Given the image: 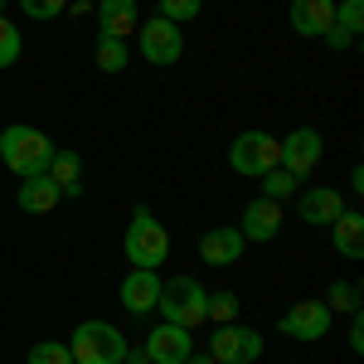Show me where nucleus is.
Listing matches in <instances>:
<instances>
[{
	"mask_svg": "<svg viewBox=\"0 0 364 364\" xmlns=\"http://www.w3.org/2000/svg\"><path fill=\"white\" fill-rule=\"evenodd\" d=\"M54 141L44 136L39 127H25V122H15V127H5L0 132V161H5V170L10 175H44L49 170V161H54Z\"/></svg>",
	"mask_w": 364,
	"mask_h": 364,
	"instance_id": "nucleus-1",
	"label": "nucleus"
},
{
	"mask_svg": "<svg viewBox=\"0 0 364 364\" xmlns=\"http://www.w3.org/2000/svg\"><path fill=\"white\" fill-rule=\"evenodd\" d=\"M156 311L166 316L170 326H185V331H199L204 321H209V291H204V282L199 277H170L161 282V301Z\"/></svg>",
	"mask_w": 364,
	"mask_h": 364,
	"instance_id": "nucleus-2",
	"label": "nucleus"
},
{
	"mask_svg": "<svg viewBox=\"0 0 364 364\" xmlns=\"http://www.w3.org/2000/svg\"><path fill=\"white\" fill-rule=\"evenodd\" d=\"M68 355H73V364H122L127 360V336L112 321H83L68 340Z\"/></svg>",
	"mask_w": 364,
	"mask_h": 364,
	"instance_id": "nucleus-3",
	"label": "nucleus"
},
{
	"mask_svg": "<svg viewBox=\"0 0 364 364\" xmlns=\"http://www.w3.org/2000/svg\"><path fill=\"white\" fill-rule=\"evenodd\" d=\"M122 252H127V262H132V267H161V262L170 257L166 224H156V214H151V209H136V219H132L127 238H122Z\"/></svg>",
	"mask_w": 364,
	"mask_h": 364,
	"instance_id": "nucleus-4",
	"label": "nucleus"
},
{
	"mask_svg": "<svg viewBox=\"0 0 364 364\" xmlns=\"http://www.w3.org/2000/svg\"><path fill=\"white\" fill-rule=\"evenodd\" d=\"M277 156H282L277 136H272V132H262V127L238 132V136H233V146H228V166L238 170L243 180H257V175L277 170Z\"/></svg>",
	"mask_w": 364,
	"mask_h": 364,
	"instance_id": "nucleus-5",
	"label": "nucleus"
},
{
	"mask_svg": "<svg viewBox=\"0 0 364 364\" xmlns=\"http://www.w3.org/2000/svg\"><path fill=\"white\" fill-rule=\"evenodd\" d=\"M282 156L277 166L291 175V180H306L311 170L321 166V156H326V141H321V132L316 127H296V132H287V136H277Z\"/></svg>",
	"mask_w": 364,
	"mask_h": 364,
	"instance_id": "nucleus-6",
	"label": "nucleus"
},
{
	"mask_svg": "<svg viewBox=\"0 0 364 364\" xmlns=\"http://www.w3.org/2000/svg\"><path fill=\"white\" fill-rule=\"evenodd\" d=\"M141 58L151 63V68H170V63H180V54H185V34H180V25H170V20H141Z\"/></svg>",
	"mask_w": 364,
	"mask_h": 364,
	"instance_id": "nucleus-7",
	"label": "nucleus"
},
{
	"mask_svg": "<svg viewBox=\"0 0 364 364\" xmlns=\"http://www.w3.org/2000/svg\"><path fill=\"white\" fill-rule=\"evenodd\" d=\"M204 355H209L214 364H252L257 355H262V336L248 331V326H238V321H228V326L214 331V340H209Z\"/></svg>",
	"mask_w": 364,
	"mask_h": 364,
	"instance_id": "nucleus-8",
	"label": "nucleus"
},
{
	"mask_svg": "<svg viewBox=\"0 0 364 364\" xmlns=\"http://www.w3.org/2000/svg\"><path fill=\"white\" fill-rule=\"evenodd\" d=\"M331 326H336V311L326 306V301H296V306L277 321V331L287 340H306V345L311 340H326Z\"/></svg>",
	"mask_w": 364,
	"mask_h": 364,
	"instance_id": "nucleus-9",
	"label": "nucleus"
},
{
	"mask_svg": "<svg viewBox=\"0 0 364 364\" xmlns=\"http://www.w3.org/2000/svg\"><path fill=\"white\" fill-rule=\"evenodd\" d=\"M122 311L127 316H151L156 301H161V272L156 267H132L127 277H122Z\"/></svg>",
	"mask_w": 364,
	"mask_h": 364,
	"instance_id": "nucleus-10",
	"label": "nucleus"
},
{
	"mask_svg": "<svg viewBox=\"0 0 364 364\" xmlns=\"http://www.w3.org/2000/svg\"><path fill=\"white\" fill-rule=\"evenodd\" d=\"M146 360L151 364H180L185 355H195V331H185V326H170V321H161L151 336H146Z\"/></svg>",
	"mask_w": 364,
	"mask_h": 364,
	"instance_id": "nucleus-11",
	"label": "nucleus"
},
{
	"mask_svg": "<svg viewBox=\"0 0 364 364\" xmlns=\"http://www.w3.org/2000/svg\"><path fill=\"white\" fill-rule=\"evenodd\" d=\"M296 214H301V224L331 228L340 214H345V195H340L336 185H311V190L296 195Z\"/></svg>",
	"mask_w": 364,
	"mask_h": 364,
	"instance_id": "nucleus-12",
	"label": "nucleus"
},
{
	"mask_svg": "<svg viewBox=\"0 0 364 364\" xmlns=\"http://www.w3.org/2000/svg\"><path fill=\"white\" fill-rule=\"evenodd\" d=\"M248 248V238L238 233V224H219L209 228L204 238H199V262H209V267H233L238 257Z\"/></svg>",
	"mask_w": 364,
	"mask_h": 364,
	"instance_id": "nucleus-13",
	"label": "nucleus"
},
{
	"mask_svg": "<svg viewBox=\"0 0 364 364\" xmlns=\"http://www.w3.org/2000/svg\"><path fill=\"white\" fill-rule=\"evenodd\" d=\"M238 233L248 238V243H272L282 233V204L277 199H252V204H243V219H238Z\"/></svg>",
	"mask_w": 364,
	"mask_h": 364,
	"instance_id": "nucleus-14",
	"label": "nucleus"
},
{
	"mask_svg": "<svg viewBox=\"0 0 364 364\" xmlns=\"http://www.w3.org/2000/svg\"><path fill=\"white\" fill-rule=\"evenodd\" d=\"M287 20L301 39H321L326 29L336 25V0H291L287 5Z\"/></svg>",
	"mask_w": 364,
	"mask_h": 364,
	"instance_id": "nucleus-15",
	"label": "nucleus"
},
{
	"mask_svg": "<svg viewBox=\"0 0 364 364\" xmlns=\"http://www.w3.org/2000/svg\"><path fill=\"white\" fill-rule=\"evenodd\" d=\"M136 29H141L136 0H97V34H107V39H132Z\"/></svg>",
	"mask_w": 364,
	"mask_h": 364,
	"instance_id": "nucleus-16",
	"label": "nucleus"
},
{
	"mask_svg": "<svg viewBox=\"0 0 364 364\" xmlns=\"http://www.w3.org/2000/svg\"><path fill=\"white\" fill-rule=\"evenodd\" d=\"M58 199H63V190H58L49 175H25L20 190H15V204L25 214H49V209H58Z\"/></svg>",
	"mask_w": 364,
	"mask_h": 364,
	"instance_id": "nucleus-17",
	"label": "nucleus"
},
{
	"mask_svg": "<svg viewBox=\"0 0 364 364\" xmlns=\"http://www.w3.org/2000/svg\"><path fill=\"white\" fill-rule=\"evenodd\" d=\"M331 238H336V252L345 262H360L364 257V214L360 209H345L336 224H331Z\"/></svg>",
	"mask_w": 364,
	"mask_h": 364,
	"instance_id": "nucleus-18",
	"label": "nucleus"
},
{
	"mask_svg": "<svg viewBox=\"0 0 364 364\" xmlns=\"http://www.w3.org/2000/svg\"><path fill=\"white\" fill-rule=\"evenodd\" d=\"M44 175H49V180H54L68 199L83 195V156H78V151H54V161H49V170H44Z\"/></svg>",
	"mask_w": 364,
	"mask_h": 364,
	"instance_id": "nucleus-19",
	"label": "nucleus"
},
{
	"mask_svg": "<svg viewBox=\"0 0 364 364\" xmlns=\"http://www.w3.org/2000/svg\"><path fill=\"white\" fill-rule=\"evenodd\" d=\"M92 58H97V68H102V73H122V68L132 63V49H127V39H107V34H97Z\"/></svg>",
	"mask_w": 364,
	"mask_h": 364,
	"instance_id": "nucleus-20",
	"label": "nucleus"
},
{
	"mask_svg": "<svg viewBox=\"0 0 364 364\" xmlns=\"http://www.w3.org/2000/svg\"><path fill=\"white\" fill-rule=\"evenodd\" d=\"M238 306H243V301H238V291H209V321H214V326H228V321H238Z\"/></svg>",
	"mask_w": 364,
	"mask_h": 364,
	"instance_id": "nucleus-21",
	"label": "nucleus"
},
{
	"mask_svg": "<svg viewBox=\"0 0 364 364\" xmlns=\"http://www.w3.org/2000/svg\"><path fill=\"white\" fill-rule=\"evenodd\" d=\"M20 54H25V39H20V29L10 25L5 15H0V68H15L20 63Z\"/></svg>",
	"mask_w": 364,
	"mask_h": 364,
	"instance_id": "nucleus-22",
	"label": "nucleus"
},
{
	"mask_svg": "<svg viewBox=\"0 0 364 364\" xmlns=\"http://www.w3.org/2000/svg\"><path fill=\"white\" fill-rule=\"evenodd\" d=\"M257 185H262V199H277V204L296 195V180H291V175H287L282 166H277V170H267V175H257Z\"/></svg>",
	"mask_w": 364,
	"mask_h": 364,
	"instance_id": "nucleus-23",
	"label": "nucleus"
},
{
	"mask_svg": "<svg viewBox=\"0 0 364 364\" xmlns=\"http://www.w3.org/2000/svg\"><path fill=\"white\" fill-rule=\"evenodd\" d=\"M25 364H73V355L63 340H39V345H29Z\"/></svg>",
	"mask_w": 364,
	"mask_h": 364,
	"instance_id": "nucleus-24",
	"label": "nucleus"
},
{
	"mask_svg": "<svg viewBox=\"0 0 364 364\" xmlns=\"http://www.w3.org/2000/svg\"><path fill=\"white\" fill-rule=\"evenodd\" d=\"M336 29H345L350 39H360V29H364V0H340V5H336Z\"/></svg>",
	"mask_w": 364,
	"mask_h": 364,
	"instance_id": "nucleus-25",
	"label": "nucleus"
},
{
	"mask_svg": "<svg viewBox=\"0 0 364 364\" xmlns=\"http://www.w3.org/2000/svg\"><path fill=\"white\" fill-rule=\"evenodd\" d=\"M331 311H360V282L355 277H340L336 287H331V301H326Z\"/></svg>",
	"mask_w": 364,
	"mask_h": 364,
	"instance_id": "nucleus-26",
	"label": "nucleus"
},
{
	"mask_svg": "<svg viewBox=\"0 0 364 364\" xmlns=\"http://www.w3.org/2000/svg\"><path fill=\"white\" fill-rule=\"evenodd\" d=\"M199 10H204V0H161V20L170 25H190L199 20Z\"/></svg>",
	"mask_w": 364,
	"mask_h": 364,
	"instance_id": "nucleus-27",
	"label": "nucleus"
},
{
	"mask_svg": "<svg viewBox=\"0 0 364 364\" xmlns=\"http://www.w3.org/2000/svg\"><path fill=\"white\" fill-rule=\"evenodd\" d=\"M20 10H25L29 20H58L68 10V0H20Z\"/></svg>",
	"mask_w": 364,
	"mask_h": 364,
	"instance_id": "nucleus-28",
	"label": "nucleus"
},
{
	"mask_svg": "<svg viewBox=\"0 0 364 364\" xmlns=\"http://www.w3.org/2000/svg\"><path fill=\"white\" fill-rule=\"evenodd\" d=\"M350 350H355V355L364 350V306L350 311Z\"/></svg>",
	"mask_w": 364,
	"mask_h": 364,
	"instance_id": "nucleus-29",
	"label": "nucleus"
},
{
	"mask_svg": "<svg viewBox=\"0 0 364 364\" xmlns=\"http://www.w3.org/2000/svg\"><path fill=\"white\" fill-rule=\"evenodd\" d=\"M321 39H326V44H331V49H336V54H345V49H350V44H355V39H350V34H345V29H326V34H321Z\"/></svg>",
	"mask_w": 364,
	"mask_h": 364,
	"instance_id": "nucleus-30",
	"label": "nucleus"
},
{
	"mask_svg": "<svg viewBox=\"0 0 364 364\" xmlns=\"http://www.w3.org/2000/svg\"><path fill=\"white\" fill-rule=\"evenodd\" d=\"M122 364H151V360H146V350H141V345H127V360H122Z\"/></svg>",
	"mask_w": 364,
	"mask_h": 364,
	"instance_id": "nucleus-31",
	"label": "nucleus"
},
{
	"mask_svg": "<svg viewBox=\"0 0 364 364\" xmlns=\"http://www.w3.org/2000/svg\"><path fill=\"white\" fill-rule=\"evenodd\" d=\"M350 190H355V195H364V170H360V166L350 170Z\"/></svg>",
	"mask_w": 364,
	"mask_h": 364,
	"instance_id": "nucleus-32",
	"label": "nucleus"
},
{
	"mask_svg": "<svg viewBox=\"0 0 364 364\" xmlns=\"http://www.w3.org/2000/svg\"><path fill=\"white\" fill-rule=\"evenodd\" d=\"M180 364H214V360H209V355H185Z\"/></svg>",
	"mask_w": 364,
	"mask_h": 364,
	"instance_id": "nucleus-33",
	"label": "nucleus"
},
{
	"mask_svg": "<svg viewBox=\"0 0 364 364\" xmlns=\"http://www.w3.org/2000/svg\"><path fill=\"white\" fill-rule=\"evenodd\" d=\"M5 5H10V0H0V15H5Z\"/></svg>",
	"mask_w": 364,
	"mask_h": 364,
	"instance_id": "nucleus-34",
	"label": "nucleus"
}]
</instances>
